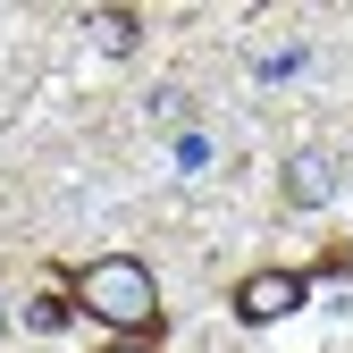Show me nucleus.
I'll return each mask as SVG.
<instances>
[{"label": "nucleus", "instance_id": "f257e3e1", "mask_svg": "<svg viewBox=\"0 0 353 353\" xmlns=\"http://www.w3.org/2000/svg\"><path fill=\"white\" fill-rule=\"evenodd\" d=\"M59 286L76 294V312H93L101 328H118L126 345H152L168 328L160 312V278L143 270L135 252H101V261H76V270H59Z\"/></svg>", "mask_w": 353, "mask_h": 353}, {"label": "nucleus", "instance_id": "f03ea898", "mask_svg": "<svg viewBox=\"0 0 353 353\" xmlns=\"http://www.w3.org/2000/svg\"><path fill=\"white\" fill-rule=\"evenodd\" d=\"M303 303H312V278L303 270H244L236 278V320L244 328H278V320H294Z\"/></svg>", "mask_w": 353, "mask_h": 353}, {"label": "nucleus", "instance_id": "7ed1b4c3", "mask_svg": "<svg viewBox=\"0 0 353 353\" xmlns=\"http://www.w3.org/2000/svg\"><path fill=\"white\" fill-rule=\"evenodd\" d=\"M328 194H336V152L303 143V152L286 160V202H294V210H320Z\"/></svg>", "mask_w": 353, "mask_h": 353}, {"label": "nucleus", "instance_id": "20e7f679", "mask_svg": "<svg viewBox=\"0 0 353 353\" xmlns=\"http://www.w3.org/2000/svg\"><path fill=\"white\" fill-rule=\"evenodd\" d=\"M84 42H101L110 59H126V51L143 42V26L126 17V9H84Z\"/></svg>", "mask_w": 353, "mask_h": 353}, {"label": "nucleus", "instance_id": "39448f33", "mask_svg": "<svg viewBox=\"0 0 353 353\" xmlns=\"http://www.w3.org/2000/svg\"><path fill=\"white\" fill-rule=\"evenodd\" d=\"M68 320H76V294H59V286H51V294H34V303H26V328H42V336H59Z\"/></svg>", "mask_w": 353, "mask_h": 353}, {"label": "nucleus", "instance_id": "423d86ee", "mask_svg": "<svg viewBox=\"0 0 353 353\" xmlns=\"http://www.w3.org/2000/svg\"><path fill=\"white\" fill-rule=\"evenodd\" d=\"M110 353H160V345H126V336H118V345H110Z\"/></svg>", "mask_w": 353, "mask_h": 353}, {"label": "nucleus", "instance_id": "0eeeda50", "mask_svg": "<svg viewBox=\"0 0 353 353\" xmlns=\"http://www.w3.org/2000/svg\"><path fill=\"white\" fill-rule=\"evenodd\" d=\"M0 336H9V312H0Z\"/></svg>", "mask_w": 353, "mask_h": 353}]
</instances>
